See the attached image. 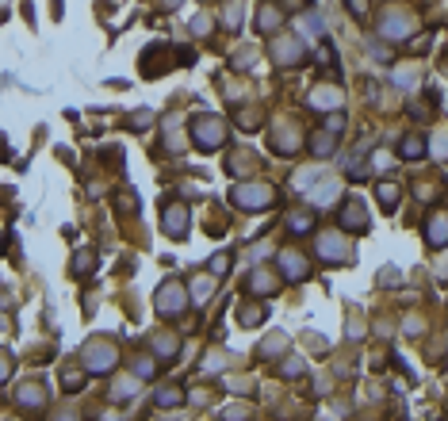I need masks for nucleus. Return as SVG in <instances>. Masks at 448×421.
<instances>
[{"mask_svg":"<svg viewBox=\"0 0 448 421\" xmlns=\"http://www.w3.org/2000/svg\"><path fill=\"white\" fill-rule=\"evenodd\" d=\"M16 398H19V406H46V387L42 383H24Z\"/></svg>","mask_w":448,"mask_h":421,"instance_id":"nucleus-13","label":"nucleus"},{"mask_svg":"<svg viewBox=\"0 0 448 421\" xmlns=\"http://www.w3.org/2000/svg\"><path fill=\"white\" fill-rule=\"evenodd\" d=\"M192 142H196L203 153H215V149L226 142V123H223V119H215V115L192 119Z\"/></svg>","mask_w":448,"mask_h":421,"instance_id":"nucleus-1","label":"nucleus"},{"mask_svg":"<svg viewBox=\"0 0 448 421\" xmlns=\"http://www.w3.org/2000/svg\"><path fill=\"white\" fill-rule=\"evenodd\" d=\"M180 402H184L180 387H161L158 391V406H169V410H173V406H180Z\"/></svg>","mask_w":448,"mask_h":421,"instance_id":"nucleus-21","label":"nucleus"},{"mask_svg":"<svg viewBox=\"0 0 448 421\" xmlns=\"http://www.w3.org/2000/svg\"><path fill=\"white\" fill-rule=\"evenodd\" d=\"M8 375H12V356H8V353H0V383L8 380Z\"/></svg>","mask_w":448,"mask_h":421,"instance_id":"nucleus-36","label":"nucleus"},{"mask_svg":"<svg viewBox=\"0 0 448 421\" xmlns=\"http://www.w3.org/2000/svg\"><path fill=\"white\" fill-rule=\"evenodd\" d=\"M131 127H134V131H146V127H149V111H138V115L131 119Z\"/></svg>","mask_w":448,"mask_h":421,"instance_id":"nucleus-37","label":"nucleus"},{"mask_svg":"<svg viewBox=\"0 0 448 421\" xmlns=\"http://www.w3.org/2000/svg\"><path fill=\"white\" fill-rule=\"evenodd\" d=\"M257 123H261V115H257V111H241V115H238V127H245V131H253Z\"/></svg>","mask_w":448,"mask_h":421,"instance_id":"nucleus-32","label":"nucleus"},{"mask_svg":"<svg viewBox=\"0 0 448 421\" xmlns=\"http://www.w3.org/2000/svg\"><path fill=\"white\" fill-rule=\"evenodd\" d=\"M375 196H380V203L387 207V211H395V203H398V184L380 180V184H375Z\"/></svg>","mask_w":448,"mask_h":421,"instance_id":"nucleus-19","label":"nucleus"},{"mask_svg":"<svg viewBox=\"0 0 448 421\" xmlns=\"http://www.w3.org/2000/svg\"><path fill=\"white\" fill-rule=\"evenodd\" d=\"M333 146H337V134H330V131H322V134L310 138V153H315V157H330Z\"/></svg>","mask_w":448,"mask_h":421,"instance_id":"nucleus-15","label":"nucleus"},{"mask_svg":"<svg viewBox=\"0 0 448 421\" xmlns=\"http://www.w3.org/2000/svg\"><path fill=\"white\" fill-rule=\"evenodd\" d=\"M280 268H283V276H288L291 283H303L310 276V261L299 249H283L280 253Z\"/></svg>","mask_w":448,"mask_h":421,"instance_id":"nucleus-9","label":"nucleus"},{"mask_svg":"<svg viewBox=\"0 0 448 421\" xmlns=\"http://www.w3.org/2000/svg\"><path fill=\"white\" fill-rule=\"evenodd\" d=\"M280 375H288V380H295V375H303V364H299V360H283Z\"/></svg>","mask_w":448,"mask_h":421,"instance_id":"nucleus-33","label":"nucleus"},{"mask_svg":"<svg viewBox=\"0 0 448 421\" xmlns=\"http://www.w3.org/2000/svg\"><path fill=\"white\" fill-rule=\"evenodd\" d=\"M395 81L402 84V88H414V84H418V69H395Z\"/></svg>","mask_w":448,"mask_h":421,"instance_id":"nucleus-30","label":"nucleus"},{"mask_svg":"<svg viewBox=\"0 0 448 421\" xmlns=\"http://www.w3.org/2000/svg\"><path fill=\"white\" fill-rule=\"evenodd\" d=\"M276 146H280V153H291L299 146V131H280L276 134Z\"/></svg>","mask_w":448,"mask_h":421,"instance_id":"nucleus-26","label":"nucleus"},{"mask_svg":"<svg viewBox=\"0 0 448 421\" xmlns=\"http://www.w3.org/2000/svg\"><path fill=\"white\" fill-rule=\"evenodd\" d=\"M153 372H158V368H153V356H138V360H134V375H138V380H153Z\"/></svg>","mask_w":448,"mask_h":421,"instance_id":"nucleus-24","label":"nucleus"},{"mask_svg":"<svg viewBox=\"0 0 448 421\" xmlns=\"http://www.w3.org/2000/svg\"><path fill=\"white\" fill-rule=\"evenodd\" d=\"M337 218H341V226H345V230H353V234H364L368 226H372V218H368V211H364V203H360V199H345V203H341V211H337Z\"/></svg>","mask_w":448,"mask_h":421,"instance_id":"nucleus-6","label":"nucleus"},{"mask_svg":"<svg viewBox=\"0 0 448 421\" xmlns=\"http://www.w3.org/2000/svg\"><path fill=\"white\" fill-rule=\"evenodd\" d=\"M383 39H407L410 31H414V16L410 12H402V8H387L383 12Z\"/></svg>","mask_w":448,"mask_h":421,"instance_id":"nucleus-7","label":"nucleus"},{"mask_svg":"<svg viewBox=\"0 0 448 421\" xmlns=\"http://www.w3.org/2000/svg\"><path fill=\"white\" fill-rule=\"evenodd\" d=\"M161 230L173 234V238H184V230H188V207L184 203L161 207Z\"/></svg>","mask_w":448,"mask_h":421,"instance_id":"nucleus-10","label":"nucleus"},{"mask_svg":"<svg viewBox=\"0 0 448 421\" xmlns=\"http://www.w3.org/2000/svg\"><path fill=\"white\" fill-rule=\"evenodd\" d=\"M207 268H211V276H215V280H218V276H226V272H230V253H215Z\"/></svg>","mask_w":448,"mask_h":421,"instance_id":"nucleus-23","label":"nucleus"},{"mask_svg":"<svg viewBox=\"0 0 448 421\" xmlns=\"http://www.w3.org/2000/svg\"><path fill=\"white\" fill-rule=\"evenodd\" d=\"M341 127H345V119H341V115H326V131H330V134H337Z\"/></svg>","mask_w":448,"mask_h":421,"instance_id":"nucleus-38","label":"nucleus"},{"mask_svg":"<svg viewBox=\"0 0 448 421\" xmlns=\"http://www.w3.org/2000/svg\"><path fill=\"white\" fill-rule=\"evenodd\" d=\"M318 261H326V265H345V261H353V245H348L341 234H318Z\"/></svg>","mask_w":448,"mask_h":421,"instance_id":"nucleus-5","label":"nucleus"},{"mask_svg":"<svg viewBox=\"0 0 448 421\" xmlns=\"http://www.w3.org/2000/svg\"><path fill=\"white\" fill-rule=\"evenodd\" d=\"M398 153L407 157V161H418V157L425 153V142L418 138V134H407V138H402V146H398Z\"/></svg>","mask_w":448,"mask_h":421,"instance_id":"nucleus-18","label":"nucleus"},{"mask_svg":"<svg viewBox=\"0 0 448 421\" xmlns=\"http://www.w3.org/2000/svg\"><path fill=\"white\" fill-rule=\"evenodd\" d=\"M131 387H134V380H123V383H115V387H111V402H131Z\"/></svg>","mask_w":448,"mask_h":421,"instance_id":"nucleus-27","label":"nucleus"},{"mask_svg":"<svg viewBox=\"0 0 448 421\" xmlns=\"http://www.w3.org/2000/svg\"><path fill=\"white\" fill-rule=\"evenodd\" d=\"M92 268H96V253H92V249H81V253L73 256V276L77 280H88Z\"/></svg>","mask_w":448,"mask_h":421,"instance_id":"nucleus-14","label":"nucleus"},{"mask_svg":"<svg viewBox=\"0 0 448 421\" xmlns=\"http://www.w3.org/2000/svg\"><path fill=\"white\" fill-rule=\"evenodd\" d=\"M249 291H257V295H272V291H280V280L268 276V268H257L253 280H249Z\"/></svg>","mask_w":448,"mask_h":421,"instance_id":"nucleus-12","label":"nucleus"},{"mask_svg":"<svg viewBox=\"0 0 448 421\" xmlns=\"http://www.w3.org/2000/svg\"><path fill=\"white\" fill-rule=\"evenodd\" d=\"M223 24L230 27V31L241 24V4H238V0H230V4H226V8H223Z\"/></svg>","mask_w":448,"mask_h":421,"instance_id":"nucleus-25","label":"nucleus"},{"mask_svg":"<svg viewBox=\"0 0 448 421\" xmlns=\"http://www.w3.org/2000/svg\"><path fill=\"white\" fill-rule=\"evenodd\" d=\"M288 226H291L295 234H307L310 226H315V211H299V215H291V218H288Z\"/></svg>","mask_w":448,"mask_h":421,"instance_id":"nucleus-20","label":"nucleus"},{"mask_svg":"<svg viewBox=\"0 0 448 421\" xmlns=\"http://www.w3.org/2000/svg\"><path fill=\"white\" fill-rule=\"evenodd\" d=\"M265 306H241V314H238V318H241V326H257V322H265Z\"/></svg>","mask_w":448,"mask_h":421,"instance_id":"nucleus-22","label":"nucleus"},{"mask_svg":"<svg viewBox=\"0 0 448 421\" xmlns=\"http://www.w3.org/2000/svg\"><path fill=\"white\" fill-rule=\"evenodd\" d=\"M276 199V191L268 188V184H257V180H241L238 188H234V203L241 207V211H261V207H268Z\"/></svg>","mask_w":448,"mask_h":421,"instance_id":"nucleus-3","label":"nucleus"},{"mask_svg":"<svg viewBox=\"0 0 448 421\" xmlns=\"http://www.w3.org/2000/svg\"><path fill=\"white\" fill-rule=\"evenodd\" d=\"M257 24H261V31H265V35H272L276 27L283 24V12L272 8V4H265V8H261V19H257Z\"/></svg>","mask_w":448,"mask_h":421,"instance_id":"nucleus-17","label":"nucleus"},{"mask_svg":"<svg viewBox=\"0 0 448 421\" xmlns=\"http://www.w3.org/2000/svg\"><path fill=\"white\" fill-rule=\"evenodd\" d=\"M310 104H315V108H333V104H341V92H315Z\"/></svg>","mask_w":448,"mask_h":421,"instance_id":"nucleus-28","label":"nucleus"},{"mask_svg":"<svg viewBox=\"0 0 448 421\" xmlns=\"http://www.w3.org/2000/svg\"><path fill=\"white\" fill-rule=\"evenodd\" d=\"M62 387H66V391H81L84 387V372H62Z\"/></svg>","mask_w":448,"mask_h":421,"instance_id":"nucleus-29","label":"nucleus"},{"mask_svg":"<svg viewBox=\"0 0 448 421\" xmlns=\"http://www.w3.org/2000/svg\"><path fill=\"white\" fill-rule=\"evenodd\" d=\"M445 238H448V223H445V211H433L429 215V223H425V241H429V245H445Z\"/></svg>","mask_w":448,"mask_h":421,"instance_id":"nucleus-11","label":"nucleus"},{"mask_svg":"<svg viewBox=\"0 0 448 421\" xmlns=\"http://www.w3.org/2000/svg\"><path fill=\"white\" fill-rule=\"evenodd\" d=\"M153 353L165 356V360H173L176 353H180V337L176 333H165V337H153Z\"/></svg>","mask_w":448,"mask_h":421,"instance_id":"nucleus-16","label":"nucleus"},{"mask_svg":"<svg viewBox=\"0 0 448 421\" xmlns=\"http://www.w3.org/2000/svg\"><path fill=\"white\" fill-rule=\"evenodd\" d=\"M211 288H215L211 280H196V283H192V299H207Z\"/></svg>","mask_w":448,"mask_h":421,"instance_id":"nucleus-31","label":"nucleus"},{"mask_svg":"<svg viewBox=\"0 0 448 421\" xmlns=\"http://www.w3.org/2000/svg\"><path fill=\"white\" fill-rule=\"evenodd\" d=\"M188 310V295H184L180 280H169L158 288V314L161 318H180Z\"/></svg>","mask_w":448,"mask_h":421,"instance_id":"nucleus-4","label":"nucleus"},{"mask_svg":"<svg viewBox=\"0 0 448 421\" xmlns=\"http://www.w3.org/2000/svg\"><path fill=\"white\" fill-rule=\"evenodd\" d=\"M272 62L276 66H288V69H295V66H303V39H276L272 42Z\"/></svg>","mask_w":448,"mask_h":421,"instance_id":"nucleus-8","label":"nucleus"},{"mask_svg":"<svg viewBox=\"0 0 448 421\" xmlns=\"http://www.w3.org/2000/svg\"><path fill=\"white\" fill-rule=\"evenodd\" d=\"M345 4L353 8V16H357V19H364V16H368V0H345Z\"/></svg>","mask_w":448,"mask_h":421,"instance_id":"nucleus-35","label":"nucleus"},{"mask_svg":"<svg viewBox=\"0 0 448 421\" xmlns=\"http://www.w3.org/2000/svg\"><path fill=\"white\" fill-rule=\"evenodd\" d=\"M119 360V348L111 341H88V348L81 353V364H84V375H104L111 372Z\"/></svg>","mask_w":448,"mask_h":421,"instance_id":"nucleus-2","label":"nucleus"},{"mask_svg":"<svg viewBox=\"0 0 448 421\" xmlns=\"http://www.w3.org/2000/svg\"><path fill=\"white\" fill-rule=\"evenodd\" d=\"M322 421H333V418H322Z\"/></svg>","mask_w":448,"mask_h":421,"instance_id":"nucleus-39","label":"nucleus"},{"mask_svg":"<svg viewBox=\"0 0 448 421\" xmlns=\"http://www.w3.org/2000/svg\"><path fill=\"white\" fill-rule=\"evenodd\" d=\"M211 31V19L207 16H199V19H192V35H199V39H203V35Z\"/></svg>","mask_w":448,"mask_h":421,"instance_id":"nucleus-34","label":"nucleus"}]
</instances>
